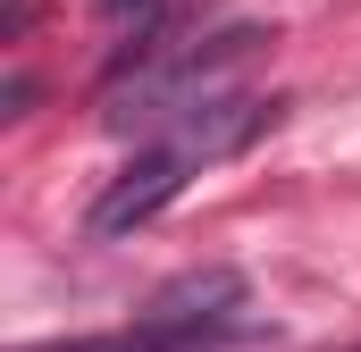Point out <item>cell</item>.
I'll return each instance as SVG.
<instances>
[{
    "label": "cell",
    "instance_id": "cell-4",
    "mask_svg": "<svg viewBox=\"0 0 361 352\" xmlns=\"http://www.w3.org/2000/svg\"><path fill=\"white\" fill-rule=\"evenodd\" d=\"M235 310H244V277L235 268H185L143 302L152 327H227Z\"/></svg>",
    "mask_w": 361,
    "mask_h": 352
},
{
    "label": "cell",
    "instance_id": "cell-2",
    "mask_svg": "<svg viewBox=\"0 0 361 352\" xmlns=\"http://www.w3.org/2000/svg\"><path fill=\"white\" fill-rule=\"evenodd\" d=\"M185 176H193V151H177V143L160 134L152 151H135L126 168L109 176V193L92 201V218H85V227L101 235V244H109V235H135V227H152V218H160V210L185 193Z\"/></svg>",
    "mask_w": 361,
    "mask_h": 352
},
{
    "label": "cell",
    "instance_id": "cell-5",
    "mask_svg": "<svg viewBox=\"0 0 361 352\" xmlns=\"http://www.w3.org/2000/svg\"><path fill=\"white\" fill-rule=\"evenodd\" d=\"M101 8H109V17H126V8H152V0H101Z\"/></svg>",
    "mask_w": 361,
    "mask_h": 352
},
{
    "label": "cell",
    "instance_id": "cell-1",
    "mask_svg": "<svg viewBox=\"0 0 361 352\" xmlns=\"http://www.w3.org/2000/svg\"><path fill=\"white\" fill-rule=\"evenodd\" d=\"M261 42H269L261 25H219L210 42H185V51H169L160 68H143L135 84H118L109 126H177L185 109H202V101L235 92V68H244Z\"/></svg>",
    "mask_w": 361,
    "mask_h": 352
},
{
    "label": "cell",
    "instance_id": "cell-3",
    "mask_svg": "<svg viewBox=\"0 0 361 352\" xmlns=\"http://www.w3.org/2000/svg\"><path fill=\"white\" fill-rule=\"evenodd\" d=\"M269 118H277V101H261V92H219V101L185 109L177 126H169V143H177V151H193V168H210V160L244 151V143H252Z\"/></svg>",
    "mask_w": 361,
    "mask_h": 352
}]
</instances>
